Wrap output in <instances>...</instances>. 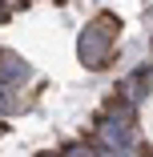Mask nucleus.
<instances>
[{"instance_id":"6","label":"nucleus","mask_w":153,"mask_h":157,"mask_svg":"<svg viewBox=\"0 0 153 157\" xmlns=\"http://www.w3.org/2000/svg\"><path fill=\"white\" fill-rule=\"evenodd\" d=\"M0 20H4V8H0Z\"/></svg>"},{"instance_id":"3","label":"nucleus","mask_w":153,"mask_h":157,"mask_svg":"<svg viewBox=\"0 0 153 157\" xmlns=\"http://www.w3.org/2000/svg\"><path fill=\"white\" fill-rule=\"evenodd\" d=\"M20 77H28V65H20L16 56H8L4 65H0V81H4V85H12V81H20Z\"/></svg>"},{"instance_id":"2","label":"nucleus","mask_w":153,"mask_h":157,"mask_svg":"<svg viewBox=\"0 0 153 157\" xmlns=\"http://www.w3.org/2000/svg\"><path fill=\"white\" fill-rule=\"evenodd\" d=\"M101 137H105L113 149H129V129H125V125H117V121H109V125H105Z\"/></svg>"},{"instance_id":"1","label":"nucleus","mask_w":153,"mask_h":157,"mask_svg":"<svg viewBox=\"0 0 153 157\" xmlns=\"http://www.w3.org/2000/svg\"><path fill=\"white\" fill-rule=\"evenodd\" d=\"M105 48H109V40H105L101 33H85V36H81V56L89 60V65H101Z\"/></svg>"},{"instance_id":"4","label":"nucleus","mask_w":153,"mask_h":157,"mask_svg":"<svg viewBox=\"0 0 153 157\" xmlns=\"http://www.w3.org/2000/svg\"><path fill=\"white\" fill-rule=\"evenodd\" d=\"M8 105H12V97H8V85H4V81H0V113H4Z\"/></svg>"},{"instance_id":"5","label":"nucleus","mask_w":153,"mask_h":157,"mask_svg":"<svg viewBox=\"0 0 153 157\" xmlns=\"http://www.w3.org/2000/svg\"><path fill=\"white\" fill-rule=\"evenodd\" d=\"M69 157H93V149H85V145H73V149H69Z\"/></svg>"}]
</instances>
